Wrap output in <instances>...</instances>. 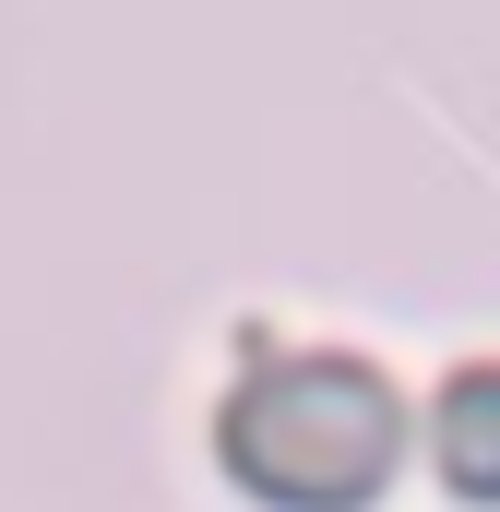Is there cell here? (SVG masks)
<instances>
[{
    "label": "cell",
    "instance_id": "1",
    "mask_svg": "<svg viewBox=\"0 0 500 512\" xmlns=\"http://www.w3.org/2000/svg\"><path fill=\"white\" fill-rule=\"evenodd\" d=\"M227 453H239L250 489H274V501L346 512L393 465V393L370 370H346V358H298V370H274L262 393H239Z\"/></svg>",
    "mask_w": 500,
    "mask_h": 512
},
{
    "label": "cell",
    "instance_id": "2",
    "mask_svg": "<svg viewBox=\"0 0 500 512\" xmlns=\"http://www.w3.org/2000/svg\"><path fill=\"white\" fill-rule=\"evenodd\" d=\"M441 453L465 489H500V370H465L453 405H441Z\"/></svg>",
    "mask_w": 500,
    "mask_h": 512
}]
</instances>
